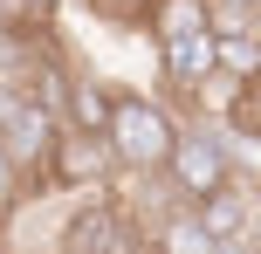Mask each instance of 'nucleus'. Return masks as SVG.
Instances as JSON below:
<instances>
[{
  "instance_id": "nucleus-1",
  "label": "nucleus",
  "mask_w": 261,
  "mask_h": 254,
  "mask_svg": "<svg viewBox=\"0 0 261 254\" xmlns=\"http://www.w3.org/2000/svg\"><path fill=\"white\" fill-rule=\"evenodd\" d=\"M172 137H179V117H172L165 103H151V96L138 90H110V117H103V145L110 158H117V172H165V151Z\"/></svg>"
},
{
  "instance_id": "nucleus-2",
  "label": "nucleus",
  "mask_w": 261,
  "mask_h": 254,
  "mask_svg": "<svg viewBox=\"0 0 261 254\" xmlns=\"http://www.w3.org/2000/svg\"><path fill=\"white\" fill-rule=\"evenodd\" d=\"M55 254H151V241H144L138 213H130L124 200L90 192V200L69 206L62 234H55Z\"/></svg>"
},
{
  "instance_id": "nucleus-3",
  "label": "nucleus",
  "mask_w": 261,
  "mask_h": 254,
  "mask_svg": "<svg viewBox=\"0 0 261 254\" xmlns=\"http://www.w3.org/2000/svg\"><path fill=\"white\" fill-rule=\"evenodd\" d=\"M165 179H172V200L179 206H199L206 192H220L241 172H234V151H227V137L213 124H179V137L165 151Z\"/></svg>"
},
{
  "instance_id": "nucleus-4",
  "label": "nucleus",
  "mask_w": 261,
  "mask_h": 254,
  "mask_svg": "<svg viewBox=\"0 0 261 254\" xmlns=\"http://www.w3.org/2000/svg\"><path fill=\"white\" fill-rule=\"evenodd\" d=\"M48 145H55V117L35 103V96L0 90V158H7V172L21 179V186H35V179H41Z\"/></svg>"
},
{
  "instance_id": "nucleus-5",
  "label": "nucleus",
  "mask_w": 261,
  "mask_h": 254,
  "mask_svg": "<svg viewBox=\"0 0 261 254\" xmlns=\"http://www.w3.org/2000/svg\"><path fill=\"white\" fill-rule=\"evenodd\" d=\"M110 172H117V158H110L103 137H83V131H62V124H55V145H48V158H41V186L90 200V192L110 186Z\"/></svg>"
},
{
  "instance_id": "nucleus-6",
  "label": "nucleus",
  "mask_w": 261,
  "mask_h": 254,
  "mask_svg": "<svg viewBox=\"0 0 261 254\" xmlns=\"http://www.w3.org/2000/svg\"><path fill=\"white\" fill-rule=\"evenodd\" d=\"M186 213H193V227L206 234L213 247L220 241H254V186L248 179H227L220 192H206V200L186 206Z\"/></svg>"
},
{
  "instance_id": "nucleus-7",
  "label": "nucleus",
  "mask_w": 261,
  "mask_h": 254,
  "mask_svg": "<svg viewBox=\"0 0 261 254\" xmlns=\"http://www.w3.org/2000/svg\"><path fill=\"white\" fill-rule=\"evenodd\" d=\"M103 117H110V82H90V76L69 69L55 124H62V131H83V137H103Z\"/></svg>"
},
{
  "instance_id": "nucleus-8",
  "label": "nucleus",
  "mask_w": 261,
  "mask_h": 254,
  "mask_svg": "<svg viewBox=\"0 0 261 254\" xmlns=\"http://www.w3.org/2000/svg\"><path fill=\"white\" fill-rule=\"evenodd\" d=\"M158 62H165V82L179 96H193L199 82L213 76V35H179V41H158Z\"/></svg>"
},
{
  "instance_id": "nucleus-9",
  "label": "nucleus",
  "mask_w": 261,
  "mask_h": 254,
  "mask_svg": "<svg viewBox=\"0 0 261 254\" xmlns=\"http://www.w3.org/2000/svg\"><path fill=\"white\" fill-rule=\"evenodd\" d=\"M151 41H179V35H206V0H151L144 14Z\"/></svg>"
},
{
  "instance_id": "nucleus-10",
  "label": "nucleus",
  "mask_w": 261,
  "mask_h": 254,
  "mask_svg": "<svg viewBox=\"0 0 261 254\" xmlns=\"http://www.w3.org/2000/svg\"><path fill=\"white\" fill-rule=\"evenodd\" d=\"M151 254H213V241L193 227V213H186V206H172L165 227L151 234Z\"/></svg>"
},
{
  "instance_id": "nucleus-11",
  "label": "nucleus",
  "mask_w": 261,
  "mask_h": 254,
  "mask_svg": "<svg viewBox=\"0 0 261 254\" xmlns=\"http://www.w3.org/2000/svg\"><path fill=\"white\" fill-rule=\"evenodd\" d=\"M96 14H110L117 27H144V14H151V0H90Z\"/></svg>"
},
{
  "instance_id": "nucleus-12",
  "label": "nucleus",
  "mask_w": 261,
  "mask_h": 254,
  "mask_svg": "<svg viewBox=\"0 0 261 254\" xmlns=\"http://www.w3.org/2000/svg\"><path fill=\"white\" fill-rule=\"evenodd\" d=\"M62 7V0H14V21H28V27H41L48 14Z\"/></svg>"
},
{
  "instance_id": "nucleus-13",
  "label": "nucleus",
  "mask_w": 261,
  "mask_h": 254,
  "mask_svg": "<svg viewBox=\"0 0 261 254\" xmlns=\"http://www.w3.org/2000/svg\"><path fill=\"white\" fill-rule=\"evenodd\" d=\"M14 200H21V179H14V172H7V158H0V213H7Z\"/></svg>"
},
{
  "instance_id": "nucleus-14",
  "label": "nucleus",
  "mask_w": 261,
  "mask_h": 254,
  "mask_svg": "<svg viewBox=\"0 0 261 254\" xmlns=\"http://www.w3.org/2000/svg\"><path fill=\"white\" fill-rule=\"evenodd\" d=\"M213 254H261V247H254V241H220Z\"/></svg>"
},
{
  "instance_id": "nucleus-15",
  "label": "nucleus",
  "mask_w": 261,
  "mask_h": 254,
  "mask_svg": "<svg viewBox=\"0 0 261 254\" xmlns=\"http://www.w3.org/2000/svg\"><path fill=\"white\" fill-rule=\"evenodd\" d=\"M227 7H248V14H254V0H227Z\"/></svg>"
}]
</instances>
